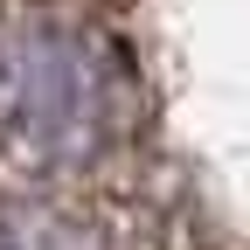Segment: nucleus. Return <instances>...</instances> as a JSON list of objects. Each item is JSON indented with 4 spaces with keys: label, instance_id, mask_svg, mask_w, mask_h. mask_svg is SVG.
Masks as SVG:
<instances>
[{
    "label": "nucleus",
    "instance_id": "nucleus-1",
    "mask_svg": "<svg viewBox=\"0 0 250 250\" xmlns=\"http://www.w3.org/2000/svg\"><path fill=\"white\" fill-rule=\"evenodd\" d=\"M139 70L90 21H14L0 35V153L21 167H83L125 139Z\"/></svg>",
    "mask_w": 250,
    "mask_h": 250
},
{
    "label": "nucleus",
    "instance_id": "nucleus-2",
    "mask_svg": "<svg viewBox=\"0 0 250 250\" xmlns=\"http://www.w3.org/2000/svg\"><path fill=\"white\" fill-rule=\"evenodd\" d=\"M0 250H98V236L70 208L14 195V202H0Z\"/></svg>",
    "mask_w": 250,
    "mask_h": 250
}]
</instances>
